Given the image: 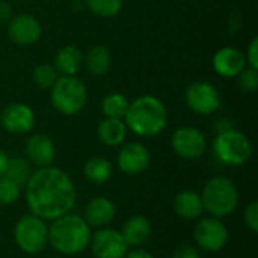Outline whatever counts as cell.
Segmentation results:
<instances>
[{"label":"cell","mask_w":258,"mask_h":258,"mask_svg":"<svg viewBox=\"0 0 258 258\" xmlns=\"http://www.w3.org/2000/svg\"><path fill=\"white\" fill-rule=\"evenodd\" d=\"M24 197L32 215L53 221L74 209L77 189L63 169L51 165L32 172L24 184Z\"/></svg>","instance_id":"1"},{"label":"cell","mask_w":258,"mask_h":258,"mask_svg":"<svg viewBox=\"0 0 258 258\" xmlns=\"http://www.w3.org/2000/svg\"><path fill=\"white\" fill-rule=\"evenodd\" d=\"M92 237L91 227L83 216L67 213L48 225V245L62 255H77L89 248Z\"/></svg>","instance_id":"2"},{"label":"cell","mask_w":258,"mask_h":258,"mask_svg":"<svg viewBox=\"0 0 258 258\" xmlns=\"http://www.w3.org/2000/svg\"><path fill=\"white\" fill-rule=\"evenodd\" d=\"M127 130L139 138H154L168 124V110L154 95H141L128 104L124 116Z\"/></svg>","instance_id":"3"},{"label":"cell","mask_w":258,"mask_h":258,"mask_svg":"<svg viewBox=\"0 0 258 258\" xmlns=\"http://www.w3.org/2000/svg\"><path fill=\"white\" fill-rule=\"evenodd\" d=\"M201 201L204 212L210 216L222 219L231 216L239 206V190L233 180L224 175L212 177L203 187Z\"/></svg>","instance_id":"4"},{"label":"cell","mask_w":258,"mask_h":258,"mask_svg":"<svg viewBox=\"0 0 258 258\" xmlns=\"http://www.w3.org/2000/svg\"><path fill=\"white\" fill-rule=\"evenodd\" d=\"M53 107L67 116L80 113L88 103L86 85L77 76H59L51 86L50 95Z\"/></svg>","instance_id":"5"},{"label":"cell","mask_w":258,"mask_h":258,"mask_svg":"<svg viewBox=\"0 0 258 258\" xmlns=\"http://www.w3.org/2000/svg\"><path fill=\"white\" fill-rule=\"evenodd\" d=\"M213 153L227 166H242L252 157V144L246 135L231 127L218 133L213 141Z\"/></svg>","instance_id":"6"},{"label":"cell","mask_w":258,"mask_h":258,"mask_svg":"<svg viewBox=\"0 0 258 258\" xmlns=\"http://www.w3.org/2000/svg\"><path fill=\"white\" fill-rule=\"evenodd\" d=\"M14 240L17 246L26 254L35 255L42 252L48 245L47 221L32 213L20 218L14 227Z\"/></svg>","instance_id":"7"},{"label":"cell","mask_w":258,"mask_h":258,"mask_svg":"<svg viewBox=\"0 0 258 258\" xmlns=\"http://www.w3.org/2000/svg\"><path fill=\"white\" fill-rule=\"evenodd\" d=\"M194 240L203 251L219 252L228 242V230L221 219L209 216L200 219L194 227Z\"/></svg>","instance_id":"8"},{"label":"cell","mask_w":258,"mask_h":258,"mask_svg":"<svg viewBox=\"0 0 258 258\" xmlns=\"http://www.w3.org/2000/svg\"><path fill=\"white\" fill-rule=\"evenodd\" d=\"M184 98L189 109L198 115H212L221 107V94L218 88L206 80L190 83Z\"/></svg>","instance_id":"9"},{"label":"cell","mask_w":258,"mask_h":258,"mask_svg":"<svg viewBox=\"0 0 258 258\" xmlns=\"http://www.w3.org/2000/svg\"><path fill=\"white\" fill-rule=\"evenodd\" d=\"M171 147L178 157L184 160H197L206 153L207 139L200 128L183 125L174 132L171 138Z\"/></svg>","instance_id":"10"},{"label":"cell","mask_w":258,"mask_h":258,"mask_svg":"<svg viewBox=\"0 0 258 258\" xmlns=\"http://www.w3.org/2000/svg\"><path fill=\"white\" fill-rule=\"evenodd\" d=\"M89 248L95 258H124L128 251V245L121 231L109 227L98 228V231L92 234Z\"/></svg>","instance_id":"11"},{"label":"cell","mask_w":258,"mask_h":258,"mask_svg":"<svg viewBox=\"0 0 258 258\" xmlns=\"http://www.w3.org/2000/svg\"><path fill=\"white\" fill-rule=\"evenodd\" d=\"M36 116L33 109L24 103H12L0 113L2 127L12 135H26L33 130Z\"/></svg>","instance_id":"12"},{"label":"cell","mask_w":258,"mask_h":258,"mask_svg":"<svg viewBox=\"0 0 258 258\" xmlns=\"http://www.w3.org/2000/svg\"><path fill=\"white\" fill-rule=\"evenodd\" d=\"M9 39L17 45H32L42 35V26L39 20L29 14H20L8 23Z\"/></svg>","instance_id":"13"},{"label":"cell","mask_w":258,"mask_h":258,"mask_svg":"<svg viewBox=\"0 0 258 258\" xmlns=\"http://www.w3.org/2000/svg\"><path fill=\"white\" fill-rule=\"evenodd\" d=\"M116 163L124 174L138 175L150 166V151L141 142H128L121 147Z\"/></svg>","instance_id":"14"},{"label":"cell","mask_w":258,"mask_h":258,"mask_svg":"<svg viewBox=\"0 0 258 258\" xmlns=\"http://www.w3.org/2000/svg\"><path fill=\"white\" fill-rule=\"evenodd\" d=\"M246 67L245 53L236 47H224L213 56V70L225 79L237 77Z\"/></svg>","instance_id":"15"},{"label":"cell","mask_w":258,"mask_h":258,"mask_svg":"<svg viewBox=\"0 0 258 258\" xmlns=\"http://www.w3.org/2000/svg\"><path fill=\"white\" fill-rule=\"evenodd\" d=\"M26 157L38 168L51 166L56 157V147L48 136L41 133L32 135L26 142Z\"/></svg>","instance_id":"16"},{"label":"cell","mask_w":258,"mask_h":258,"mask_svg":"<svg viewBox=\"0 0 258 258\" xmlns=\"http://www.w3.org/2000/svg\"><path fill=\"white\" fill-rule=\"evenodd\" d=\"M116 207L115 204L106 197H95L92 198L83 212V219L92 228H104L109 227L110 222L115 219Z\"/></svg>","instance_id":"17"},{"label":"cell","mask_w":258,"mask_h":258,"mask_svg":"<svg viewBox=\"0 0 258 258\" xmlns=\"http://www.w3.org/2000/svg\"><path fill=\"white\" fill-rule=\"evenodd\" d=\"M153 228L147 216L135 215L132 216L121 228V234L128 245V248H141L151 237Z\"/></svg>","instance_id":"18"},{"label":"cell","mask_w":258,"mask_h":258,"mask_svg":"<svg viewBox=\"0 0 258 258\" xmlns=\"http://www.w3.org/2000/svg\"><path fill=\"white\" fill-rule=\"evenodd\" d=\"M174 210L178 218L184 221H197L203 216L204 207L201 195L195 190H180L174 198Z\"/></svg>","instance_id":"19"},{"label":"cell","mask_w":258,"mask_h":258,"mask_svg":"<svg viewBox=\"0 0 258 258\" xmlns=\"http://www.w3.org/2000/svg\"><path fill=\"white\" fill-rule=\"evenodd\" d=\"M83 65V53L77 45L62 47L54 57V68L60 76H76Z\"/></svg>","instance_id":"20"},{"label":"cell","mask_w":258,"mask_h":258,"mask_svg":"<svg viewBox=\"0 0 258 258\" xmlns=\"http://www.w3.org/2000/svg\"><path fill=\"white\" fill-rule=\"evenodd\" d=\"M97 136L100 142L107 147L122 145L127 136V125L122 119L104 118L97 127Z\"/></svg>","instance_id":"21"},{"label":"cell","mask_w":258,"mask_h":258,"mask_svg":"<svg viewBox=\"0 0 258 258\" xmlns=\"http://www.w3.org/2000/svg\"><path fill=\"white\" fill-rule=\"evenodd\" d=\"M83 63L92 76H104L112 65V56L104 45H94L83 56Z\"/></svg>","instance_id":"22"},{"label":"cell","mask_w":258,"mask_h":258,"mask_svg":"<svg viewBox=\"0 0 258 258\" xmlns=\"http://www.w3.org/2000/svg\"><path fill=\"white\" fill-rule=\"evenodd\" d=\"M83 175L92 184H104L112 177V163L104 157H91L83 166Z\"/></svg>","instance_id":"23"},{"label":"cell","mask_w":258,"mask_h":258,"mask_svg":"<svg viewBox=\"0 0 258 258\" xmlns=\"http://www.w3.org/2000/svg\"><path fill=\"white\" fill-rule=\"evenodd\" d=\"M130 101L125 98L124 94L121 92H112L107 94L103 101H101V112L104 113L106 118H116V119H124L127 109H128Z\"/></svg>","instance_id":"24"},{"label":"cell","mask_w":258,"mask_h":258,"mask_svg":"<svg viewBox=\"0 0 258 258\" xmlns=\"http://www.w3.org/2000/svg\"><path fill=\"white\" fill-rule=\"evenodd\" d=\"M30 175H32L30 162L24 157H12L8 162V168H6V172L3 177L9 178L20 187H24V184L27 183Z\"/></svg>","instance_id":"25"},{"label":"cell","mask_w":258,"mask_h":258,"mask_svg":"<svg viewBox=\"0 0 258 258\" xmlns=\"http://www.w3.org/2000/svg\"><path fill=\"white\" fill-rule=\"evenodd\" d=\"M88 9L101 18H112L122 9L124 0H85Z\"/></svg>","instance_id":"26"},{"label":"cell","mask_w":258,"mask_h":258,"mask_svg":"<svg viewBox=\"0 0 258 258\" xmlns=\"http://www.w3.org/2000/svg\"><path fill=\"white\" fill-rule=\"evenodd\" d=\"M33 83L42 89H51V86L59 79V73L51 63H39L32 71Z\"/></svg>","instance_id":"27"},{"label":"cell","mask_w":258,"mask_h":258,"mask_svg":"<svg viewBox=\"0 0 258 258\" xmlns=\"http://www.w3.org/2000/svg\"><path fill=\"white\" fill-rule=\"evenodd\" d=\"M21 187L11 181L6 177H0V204L2 206H9L14 204L18 197H20Z\"/></svg>","instance_id":"28"},{"label":"cell","mask_w":258,"mask_h":258,"mask_svg":"<svg viewBox=\"0 0 258 258\" xmlns=\"http://www.w3.org/2000/svg\"><path fill=\"white\" fill-rule=\"evenodd\" d=\"M239 86L245 92H255L258 89V70L246 67L239 76Z\"/></svg>","instance_id":"29"},{"label":"cell","mask_w":258,"mask_h":258,"mask_svg":"<svg viewBox=\"0 0 258 258\" xmlns=\"http://www.w3.org/2000/svg\"><path fill=\"white\" fill-rule=\"evenodd\" d=\"M243 221L246 224V227L252 231L257 233L258 231V201H251L245 212H243Z\"/></svg>","instance_id":"30"},{"label":"cell","mask_w":258,"mask_h":258,"mask_svg":"<svg viewBox=\"0 0 258 258\" xmlns=\"http://www.w3.org/2000/svg\"><path fill=\"white\" fill-rule=\"evenodd\" d=\"M245 59H246V65L251 67V68H255L258 70V38H252V41L249 42L248 45V50H246V54H245Z\"/></svg>","instance_id":"31"},{"label":"cell","mask_w":258,"mask_h":258,"mask_svg":"<svg viewBox=\"0 0 258 258\" xmlns=\"http://www.w3.org/2000/svg\"><path fill=\"white\" fill-rule=\"evenodd\" d=\"M172 258H201L200 255V251L197 246H192V245H180L174 254Z\"/></svg>","instance_id":"32"},{"label":"cell","mask_w":258,"mask_h":258,"mask_svg":"<svg viewBox=\"0 0 258 258\" xmlns=\"http://www.w3.org/2000/svg\"><path fill=\"white\" fill-rule=\"evenodd\" d=\"M12 15V8L6 0H0V23L9 21Z\"/></svg>","instance_id":"33"},{"label":"cell","mask_w":258,"mask_h":258,"mask_svg":"<svg viewBox=\"0 0 258 258\" xmlns=\"http://www.w3.org/2000/svg\"><path fill=\"white\" fill-rule=\"evenodd\" d=\"M124 258H156L150 251L142 249V248H135L132 251H127L125 257Z\"/></svg>","instance_id":"34"},{"label":"cell","mask_w":258,"mask_h":258,"mask_svg":"<svg viewBox=\"0 0 258 258\" xmlns=\"http://www.w3.org/2000/svg\"><path fill=\"white\" fill-rule=\"evenodd\" d=\"M8 162H9L8 154H6L3 150H0V177H3V175H5L6 168H8Z\"/></svg>","instance_id":"35"},{"label":"cell","mask_w":258,"mask_h":258,"mask_svg":"<svg viewBox=\"0 0 258 258\" xmlns=\"http://www.w3.org/2000/svg\"><path fill=\"white\" fill-rule=\"evenodd\" d=\"M50 258H60V257H50Z\"/></svg>","instance_id":"36"}]
</instances>
